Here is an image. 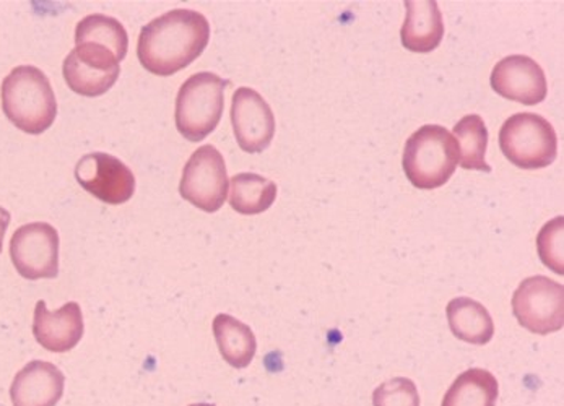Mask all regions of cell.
<instances>
[{
    "label": "cell",
    "instance_id": "obj_1",
    "mask_svg": "<svg viewBox=\"0 0 564 406\" xmlns=\"http://www.w3.org/2000/svg\"><path fill=\"white\" fill-rule=\"evenodd\" d=\"M210 41V23L200 12L176 9L140 32L137 56L150 74L170 77L189 67Z\"/></svg>",
    "mask_w": 564,
    "mask_h": 406
},
{
    "label": "cell",
    "instance_id": "obj_2",
    "mask_svg": "<svg viewBox=\"0 0 564 406\" xmlns=\"http://www.w3.org/2000/svg\"><path fill=\"white\" fill-rule=\"evenodd\" d=\"M2 109L29 135H41L56 121L57 100L50 78L34 66L13 68L2 84Z\"/></svg>",
    "mask_w": 564,
    "mask_h": 406
},
{
    "label": "cell",
    "instance_id": "obj_3",
    "mask_svg": "<svg viewBox=\"0 0 564 406\" xmlns=\"http://www.w3.org/2000/svg\"><path fill=\"white\" fill-rule=\"evenodd\" d=\"M459 143L441 125H423L403 149V171L413 186L423 190L443 187L459 166Z\"/></svg>",
    "mask_w": 564,
    "mask_h": 406
},
{
    "label": "cell",
    "instance_id": "obj_4",
    "mask_svg": "<svg viewBox=\"0 0 564 406\" xmlns=\"http://www.w3.org/2000/svg\"><path fill=\"white\" fill-rule=\"evenodd\" d=\"M230 81L212 72H200L184 81L176 98V128L184 139L202 142L220 124L225 88Z\"/></svg>",
    "mask_w": 564,
    "mask_h": 406
},
{
    "label": "cell",
    "instance_id": "obj_5",
    "mask_svg": "<svg viewBox=\"0 0 564 406\" xmlns=\"http://www.w3.org/2000/svg\"><path fill=\"white\" fill-rule=\"evenodd\" d=\"M499 149L508 162L519 168H546L558 155V139L545 118L533 112H521L502 124Z\"/></svg>",
    "mask_w": 564,
    "mask_h": 406
},
{
    "label": "cell",
    "instance_id": "obj_6",
    "mask_svg": "<svg viewBox=\"0 0 564 406\" xmlns=\"http://www.w3.org/2000/svg\"><path fill=\"white\" fill-rule=\"evenodd\" d=\"M512 312L529 332H560L564 326V286L543 275L525 278L512 296Z\"/></svg>",
    "mask_w": 564,
    "mask_h": 406
},
{
    "label": "cell",
    "instance_id": "obj_7",
    "mask_svg": "<svg viewBox=\"0 0 564 406\" xmlns=\"http://www.w3.org/2000/svg\"><path fill=\"white\" fill-rule=\"evenodd\" d=\"M228 187L227 165L221 153L214 145L197 149L184 166L181 197L205 213H215L227 202Z\"/></svg>",
    "mask_w": 564,
    "mask_h": 406
},
{
    "label": "cell",
    "instance_id": "obj_8",
    "mask_svg": "<svg viewBox=\"0 0 564 406\" xmlns=\"http://www.w3.org/2000/svg\"><path fill=\"white\" fill-rule=\"evenodd\" d=\"M10 259L23 278H56L59 273V233L43 221L23 224L10 239Z\"/></svg>",
    "mask_w": 564,
    "mask_h": 406
},
{
    "label": "cell",
    "instance_id": "obj_9",
    "mask_svg": "<svg viewBox=\"0 0 564 406\" xmlns=\"http://www.w3.org/2000/svg\"><path fill=\"white\" fill-rule=\"evenodd\" d=\"M119 59L105 47L80 44L68 53L63 74L66 84L80 97L97 98L111 90L121 75Z\"/></svg>",
    "mask_w": 564,
    "mask_h": 406
},
{
    "label": "cell",
    "instance_id": "obj_10",
    "mask_svg": "<svg viewBox=\"0 0 564 406\" xmlns=\"http://www.w3.org/2000/svg\"><path fill=\"white\" fill-rule=\"evenodd\" d=\"M75 179L82 189L109 205L126 204L135 193V176L131 168L108 153L82 156L75 166Z\"/></svg>",
    "mask_w": 564,
    "mask_h": 406
},
{
    "label": "cell",
    "instance_id": "obj_11",
    "mask_svg": "<svg viewBox=\"0 0 564 406\" xmlns=\"http://www.w3.org/2000/svg\"><path fill=\"white\" fill-rule=\"evenodd\" d=\"M231 124L239 149L262 153L275 135V116L269 102L252 88H238L232 95Z\"/></svg>",
    "mask_w": 564,
    "mask_h": 406
},
{
    "label": "cell",
    "instance_id": "obj_12",
    "mask_svg": "<svg viewBox=\"0 0 564 406\" xmlns=\"http://www.w3.org/2000/svg\"><path fill=\"white\" fill-rule=\"evenodd\" d=\"M491 88L506 100L539 105L546 98V77L542 67L528 56H508L491 72Z\"/></svg>",
    "mask_w": 564,
    "mask_h": 406
},
{
    "label": "cell",
    "instance_id": "obj_13",
    "mask_svg": "<svg viewBox=\"0 0 564 406\" xmlns=\"http://www.w3.org/2000/svg\"><path fill=\"white\" fill-rule=\"evenodd\" d=\"M84 314L77 303H67L61 309L47 310L46 303L34 307L33 336L44 350L67 353L84 337Z\"/></svg>",
    "mask_w": 564,
    "mask_h": 406
},
{
    "label": "cell",
    "instance_id": "obj_14",
    "mask_svg": "<svg viewBox=\"0 0 564 406\" xmlns=\"http://www.w3.org/2000/svg\"><path fill=\"white\" fill-rule=\"evenodd\" d=\"M66 377L47 361H32L13 378V406H56L64 394Z\"/></svg>",
    "mask_w": 564,
    "mask_h": 406
},
{
    "label": "cell",
    "instance_id": "obj_15",
    "mask_svg": "<svg viewBox=\"0 0 564 406\" xmlns=\"http://www.w3.org/2000/svg\"><path fill=\"white\" fill-rule=\"evenodd\" d=\"M406 17L403 22L402 44L412 53H432L444 36L443 13L434 0H406Z\"/></svg>",
    "mask_w": 564,
    "mask_h": 406
},
{
    "label": "cell",
    "instance_id": "obj_16",
    "mask_svg": "<svg viewBox=\"0 0 564 406\" xmlns=\"http://www.w3.org/2000/svg\"><path fill=\"white\" fill-rule=\"evenodd\" d=\"M214 336L221 356L235 370H245L254 360L258 350L254 332L235 317L218 314L214 319Z\"/></svg>",
    "mask_w": 564,
    "mask_h": 406
},
{
    "label": "cell",
    "instance_id": "obj_17",
    "mask_svg": "<svg viewBox=\"0 0 564 406\" xmlns=\"http://www.w3.org/2000/svg\"><path fill=\"white\" fill-rule=\"evenodd\" d=\"M447 320L456 339L470 344L490 343L495 323L487 307L470 298H456L447 305Z\"/></svg>",
    "mask_w": 564,
    "mask_h": 406
},
{
    "label": "cell",
    "instance_id": "obj_18",
    "mask_svg": "<svg viewBox=\"0 0 564 406\" xmlns=\"http://www.w3.org/2000/svg\"><path fill=\"white\" fill-rule=\"evenodd\" d=\"M276 193V184L259 174H236L230 180V205L241 215L264 213L275 202Z\"/></svg>",
    "mask_w": 564,
    "mask_h": 406
},
{
    "label": "cell",
    "instance_id": "obj_19",
    "mask_svg": "<svg viewBox=\"0 0 564 406\" xmlns=\"http://www.w3.org/2000/svg\"><path fill=\"white\" fill-rule=\"evenodd\" d=\"M75 44H94L111 51L119 63L126 59L129 50V36L124 25L112 17L94 13L85 17L75 29Z\"/></svg>",
    "mask_w": 564,
    "mask_h": 406
},
{
    "label": "cell",
    "instance_id": "obj_20",
    "mask_svg": "<svg viewBox=\"0 0 564 406\" xmlns=\"http://www.w3.org/2000/svg\"><path fill=\"white\" fill-rule=\"evenodd\" d=\"M498 381L485 370L465 371L444 395L441 406H497Z\"/></svg>",
    "mask_w": 564,
    "mask_h": 406
},
{
    "label": "cell",
    "instance_id": "obj_21",
    "mask_svg": "<svg viewBox=\"0 0 564 406\" xmlns=\"http://www.w3.org/2000/svg\"><path fill=\"white\" fill-rule=\"evenodd\" d=\"M453 135L459 143V165L464 169L491 173V166L485 158L488 149V129L480 116H465L457 122Z\"/></svg>",
    "mask_w": 564,
    "mask_h": 406
},
{
    "label": "cell",
    "instance_id": "obj_22",
    "mask_svg": "<svg viewBox=\"0 0 564 406\" xmlns=\"http://www.w3.org/2000/svg\"><path fill=\"white\" fill-rule=\"evenodd\" d=\"M564 218L558 217L546 223L536 237V249H539L540 259L546 267L553 272L564 273L563 261V233Z\"/></svg>",
    "mask_w": 564,
    "mask_h": 406
},
{
    "label": "cell",
    "instance_id": "obj_23",
    "mask_svg": "<svg viewBox=\"0 0 564 406\" xmlns=\"http://www.w3.org/2000/svg\"><path fill=\"white\" fill-rule=\"evenodd\" d=\"M375 406H420L419 388L412 378L394 377L372 392Z\"/></svg>",
    "mask_w": 564,
    "mask_h": 406
},
{
    "label": "cell",
    "instance_id": "obj_24",
    "mask_svg": "<svg viewBox=\"0 0 564 406\" xmlns=\"http://www.w3.org/2000/svg\"><path fill=\"white\" fill-rule=\"evenodd\" d=\"M10 224V213L6 208L0 207V252H2L3 238H6L7 228Z\"/></svg>",
    "mask_w": 564,
    "mask_h": 406
},
{
    "label": "cell",
    "instance_id": "obj_25",
    "mask_svg": "<svg viewBox=\"0 0 564 406\" xmlns=\"http://www.w3.org/2000/svg\"><path fill=\"white\" fill-rule=\"evenodd\" d=\"M191 406H215V405H210V404H196V405H191Z\"/></svg>",
    "mask_w": 564,
    "mask_h": 406
}]
</instances>
